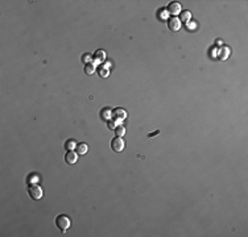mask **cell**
Instances as JSON below:
<instances>
[{
	"label": "cell",
	"mask_w": 248,
	"mask_h": 237,
	"mask_svg": "<svg viewBox=\"0 0 248 237\" xmlns=\"http://www.w3.org/2000/svg\"><path fill=\"white\" fill-rule=\"evenodd\" d=\"M55 225L58 229H61V232L65 233L66 229L71 225V220H70L66 215H58L55 217Z\"/></svg>",
	"instance_id": "obj_1"
},
{
	"label": "cell",
	"mask_w": 248,
	"mask_h": 237,
	"mask_svg": "<svg viewBox=\"0 0 248 237\" xmlns=\"http://www.w3.org/2000/svg\"><path fill=\"white\" fill-rule=\"evenodd\" d=\"M28 194H29V196H30L33 200H40L41 198H42V195H44L42 188L40 187L39 184H36V183L29 184V187H28Z\"/></svg>",
	"instance_id": "obj_2"
},
{
	"label": "cell",
	"mask_w": 248,
	"mask_h": 237,
	"mask_svg": "<svg viewBox=\"0 0 248 237\" xmlns=\"http://www.w3.org/2000/svg\"><path fill=\"white\" fill-rule=\"evenodd\" d=\"M111 148H112L113 152H116V153L122 152L124 149V140L122 137H119V136L113 137L111 140Z\"/></svg>",
	"instance_id": "obj_3"
},
{
	"label": "cell",
	"mask_w": 248,
	"mask_h": 237,
	"mask_svg": "<svg viewBox=\"0 0 248 237\" xmlns=\"http://www.w3.org/2000/svg\"><path fill=\"white\" fill-rule=\"evenodd\" d=\"M125 117H127V112L123 110V108L118 107V108H115V110L112 111V116H111V119H113V120L116 121V123H119V121H123Z\"/></svg>",
	"instance_id": "obj_4"
},
{
	"label": "cell",
	"mask_w": 248,
	"mask_h": 237,
	"mask_svg": "<svg viewBox=\"0 0 248 237\" xmlns=\"http://www.w3.org/2000/svg\"><path fill=\"white\" fill-rule=\"evenodd\" d=\"M168 11V13L169 15H173V16H176L177 17V15H180L181 13V5H180V3H177V2H171V3H169L168 4V7L165 8Z\"/></svg>",
	"instance_id": "obj_5"
},
{
	"label": "cell",
	"mask_w": 248,
	"mask_h": 237,
	"mask_svg": "<svg viewBox=\"0 0 248 237\" xmlns=\"http://www.w3.org/2000/svg\"><path fill=\"white\" fill-rule=\"evenodd\" d=\"M168 28H169L171 32L180 30V28H181V21H180V18L176 17V16H173L171 18H169V20H168Z\"/></svg>",
	"instance_id": "obj_6"
},
{
	"label": "cell",
	"mask_w": 248,
	"mask_h": 237,
	"mask_svg": "<svg viewBox=\"0 0 248 237\" xmlns=\"http://www.w3.org/2000/svg\"><path fill=\"white\" fill-rule=\"evenodd\" d=\"M104 59H106V52L104 50L98 49L97 52L92 54V61H94L95 65H97V63H103Z\"/></svg>",
	"instance_id": "obj_7"
},
{
	"label": "cell",
	"mask_w": 248,
	"mask_h": 237,
	"mask_svg": "<svg viewBox=\"0 0 248 237\" xmlns=\"http://www.w3.org/2000/svg\"><path fill=\"white\" fill-rule=\"evenodd\" d=\"M77 159H78L77 152H74V150H67V152H66V154H65V161H66L67 165L75 163V162H77Z\"/></svg>",
	"instance_id": "obj_8"
},
{
	"label": "cell",
	"mask_w": 248,
	"mask_h": 237,
	"mask_svg": "<svg viewBox=\"0 0 248 237\" xmlns=\"http://www.w3.org/2000/svg\"><path fill=\"white\" fill-rule=\"evenodd\" d=\"M230 49H228L227 46H220V49H219V53H218V58L220 59V61H226L228 57H230Z\"/></svg>",
	"instance_id": "obj_9"
},
{
	"label": "cell",
	"mask_w": 248,
	"mask_h": 237,
	"mask_svg": "<svg viewBox=\"0 0 248 237\" xmlns=\"http://www.w3.org/2000/svg\"><path fill=\"white\" fill-rule=\"evenodd\" d=\"M111 116H112V110L110 107H106V108H103V110L100 111V117L103 120H110Z\"/></svg>",
	"instance_id": "obj_10"
},
{
	"label": "cell",
	"mask_w": 248,
	"mask_h": 237,
	"mask_svg": "<svg viewBox=\"0 0 248 237\" xmlns=\"http://www.w3.org/2000/svg\"><path fill=\"white\" fill-rule=\"evenodd\" d=\"M75 150H77V154L79 156H83L87 153V145L81 142V144H77V146H75Z\"/></svg>",
	"instance_id": "obj_11"
},
{
	"label": "cell",
	"mask_w": 248,
	"mask_h": 237,
	"mask_svg": "<svg viewBox=\"0 0 248 237\" xmlns=\"http://www.w3.org/2000/svg\"><path fill=\"white\" fill-rule=\"evenodd\" d=\"M83 71H85V74H87V75H92L94 71H95V63H94V62L86 63L85 67H83Z\"/></svg>",
	"instance_id": "obj_12"
},
{
	"label": "cell",
	"mask_w": 248,
	"mask_h": 237,
	"mask_svg": "<svg viewBox=\"0 0 248 237\" xmlns=\"http://www.w3.org/2000/svg\"><path fill=\"white\" fill-rule=\"evenodd\" d=\"M98 74H99V76H102V78H106L107 75H108V66H99L98 67Z\"/></svg>",
	"instance_id": "obj_13"
},
{
	"label": "cell",
	"mask_w": 248,
	"mask_h": 237,
	"mask_svg": "<svg viewBox=\"0 0 248 237\" xmlns=\"http://www.w3.org/2000/svg\"><path fill=\"white\" fill-rule=\"evenodd\" d=\"M65 149L66 150H75V146H77V144H75V141L74 140H71V138H69V140H66V142H65Z\"/></svg>",
	"instance_id": "obj_14"
},
{
	"label": "cell",
	"mask_w": 248,
	"mask_h": 237,
	"mask_svg": "<svg viewBox=\"0 0 248 237\" xmlns=\"http://www.w3.org/2000/svg\"><path fill=\"white\" fill-rule=\"evenodd\" d=\"M190 18H192V13H190L189 11H185V12H181L180 13V21H183V23H187Z\"/></svg>",
	"instance_id": "obj_15"
},
{
	"label": "cell",
	"mask_w": 248,
	"mask_h": 237,
	"mask_svg": "<svg viewBox=\"0 0 248 237\" xmlns=\"http://www.w3.org/2000/svg\"><path fill=\"white\" fill-rule=\"evenodd\" d=\"M82 62L85 63H90V62H92V54H90V53H85L83 55H82Z\"/></svg>",
	"instance_id": "obj_16"
},
{
	"label": "cell",
	"mask_w": 248,
	"mask_h": 237,
	"mask_svg": "<svg viewBox=\"0 0 248 237\" xmlns=\"http://www.w3.org/2000/svg\"><path fill=\"white\" fill-rule=\"evenodd\" d=\"M113 131H115V134H116V136H119V137H122L123 134L125 133V129H124V126H123V125H118V126H115V129H113Z\"/></svg>",
	"instance_id": "obj_17"
},
{
	"label": "cell",
	"mask_w": 248,
	"mask_h": 237,
	"mask_svg": "<svg viewBox=\"0 0 248 237\" xmlns=\"http://www.w3.org/2000/svg\"><path fill=\"white\" fill-rule=\"evenodd\" d=\"M115 126H116V121L115 120H113V119L107 120V128H108L110 131H113V129H115Z\"/></svg>",
	"instance_id": "obj_18"
},
{
	"label": "cell",
	"mask_w": 248,
	"mask_h": 237,
	"mask_svg": "<svg viewBox=\"0 0 248 237\" xmlns=\"http://www.w3.org/2000/svg\"><path fill=\"white\" fill-rule=\"evenodd\" d=\"M158 13H160V18H166L168 15H169L166 9H160V11H158Z\"/></svg>",
	"instance_id": "obj_19"
},
{
	"label": "cell",
	"mask_w": 248,
	"mask_h": 237,
	"mask_svg": "<svg viewBox=\"0 0 248 237\" xmlns=\"http://www.w3.org/2000/svg\"><path fill=\"white\" fill-rule=\"evenodd\" d=\"M160 133V129H157V131H155V132H152V133H149L148 134V137H153V136H157V134Z\"/></svg>",
	"instance_id": "obj_20"
},
{
	"label": "cell",
	"mask_w": 248,
	"mask_h": 237,
	"mask_svg": "<svg viewBox=\"0 0 248 237\" xmlns=\"http://www.w3.org/2000/svg\"><path fill=\"white\" fill-rule=\"evenodd\" d=\"M215 42H217V45H218V46H219V45H222V41H220V40H217Z\"/></svg>",
	"instance_id": "obj_21"
}]
</instances>
